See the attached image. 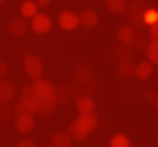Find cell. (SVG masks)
I'll use <instances>...</instances> for the list:
<instances>
[{
  "label": "cell",
  "instance_id": "e0dca14e",
  "mask_svg": "<svg viewBox=\"0 0 158 147\" xmlns=\"http://www.w3.org/2000/svg\"><path fill=\"white\" fill-rule=\"evenodd\" d=\"M78 121L82 123V127H84L88 132H91V130H95V128L99 127V116H97L95 112H91V114H82L80 117H78Z\"/></svg>",
  "mask_w": 158,
  "mask_h": 147
},
{
  "label": "cell",
  "instance_id": "5bb4252c",
  "mask_svg": "<svg viewBox=\"0 0 158 147\" xmlns=\"http://www.w3.org/2000/svg\"><path fill=\"white\" fill-rule=\"evenodd\" d=\"M134 54H136V50H134L132 45H119V48H117L112 56H114L115 60H119V61H132Z\"/></svg>",
  "mask_w": 158,
  "mask_h": 147
},
{
  "label": "cell",
  "instance_id": "8992f818",
  "mask_svg": "<svg viewBox=\"0 0 158 147\" xmlns=\"http://www.w3.org/2000/svg\"><path fill=\"white\" fill-rule=\"evenodd\" d=\"M58 24H60L61 30L71 32V30H74V28L80 26V19H78V15L74 11H63L60 15V19H58Z\"/></svg>",
  "mask_w": 158,
  "mask_h": 147
},
{
  "label": "cell",
  "instance_id": "277c9868",
  "mask_svg": "<svg viewBox=\"0 0 158 147\" xmlns=\"http://www.w3.org/2000/svg\"><path fill=\"white\" fill-rule=\"evenodd\" d=\"M32 86H34V93H35L37 97H41V99H45V101H56V88H54V84H52L50 80L39 78V80H35ZM56 103H58V101H56Z\"/></svg>",
  "mask_w": 158,
  "mask_h": 147
},
{
  "label": "cell",
  "instance_id": "d6a6232c",
  "mask_svg": "<svg viewBox=\"0 0 158 147\" xmlns=\"http://www.w3.org/2000/svg\"><path fill=\"white\" fill-rule=\"evenodd\" d=\"M6 75H8V63L0 60V80H4Z\"/></svg>",
  "mask_w": 158,
  "mask_h": 147
},
{
  "label": "cell",
  "instance_id": "9a60e30c",
  "mask_svg": "<svg viewBox=\"0 0 158 147\" xmlns=\"http://www.w3.org/2000/svg\"><path fill=\"white\" fill-rule=\"evenodd\" d=\"M15 97V86L8 80H0V103H10Z\"/></svg>",
  "mask_w": 158,
  "mask_h": 147
},
{
  "label": "cell",
  "instance_id": "d4e9b609",
  "mask_svg": "<svg viewBox=\"0 0 158 147\" xmlns=\"http://www.w3.org/2000/svg\"><path fill=\"white\" fill-rule=\"evenodd\" d=\"M156 23H158V10L156 8H147L143 11V24L149 28V26H152Z\"/></svg>",
  "mask_w": 158,
  "mask_h": 147
},
{
  "label": "cell",
  "instance_id": "44dd1931",
  "mask_svg": "<svg viewBox=\"0 0 158 147\" xmlns=\"http://www.w3.org/2000/svg\"><path fill=\"white\" fill-rule=\"evenodd\" d=\"M71 143H73V138L69 132H56L50 140L52 147H71Z\"/></svg>",
  "mask_w": 158,
  "mask_h": 147
},
{
  "label": "cell",
  "instance_id": "e575fe53",
  "mask_svg": "<svg viewBox=\"0 0 158 147\" xmlns=\"http://www.w3.org/2000/svg\"><path fill=\"white\" fill-rule=\"evenodd\" d=\"M4 2H6V0H0V6H2V4H4Z\"/></svg>",
  "mask_w": 158,
  "mask_h": 147
},
{
  "label": "cell",
  "instance_id": "4fadbf2b",
  "mask_svg": "<svg viewBox=\"0 0 158 147\" xmlns=\"http://www.w3.org/2000/svg\"><path fill=\"white\" fill-rule=\"evenodd\" d=\"M134 36H136V32H134V28L130 24H125V26H121L117 30V41L121 45H132Z\"/></svg>",
  "mask_w": 158,
  "mask_h": 147
},
{
  "label": "cell",
  "instance_id": "7402d4cb",
  "mask_svg": "<svg viewBox=\"0 0 158 147\" xmlns=\"http://www.w3.org/2000/svg\"><path fill=\"white\" fill-rule=\"evenodd\" d=\"M37 4L34 2V0H24L23 6H21V17L23 19H34L39 11H37Z\"/></svg>",
  "mask_w": 158,
  "mask_h": 147
},
{
  "label": "cell",
  "instance_id": "f546056e",
  "mask_svg": "<svg viewBox=\"0 0 158 147\" xmlns=\"http://www.w3.org/2000/svg\"><path fill=\"white\" fill-rule=\"evenodd\" d=\"M145 101L147 103H151L154 108H158V93H154V91H145Z\"/></svg>",
  "mask_w": 158,
  "mask_h": 147
},
{
  "label": "cell",
  "instance_id": "d6986e66",
  "mask_svg": "<svg viewBox=\"0 0 158 147\" xmlns=\"http://www.w3.org/2000/svg\"><path fill=\"white\" fill-rule=\"evenodd\" d=\"M76 110L78 114H91L95 112V101L91 97H80V99H76Z\"/></svg>",
  "mask_w": 158,
  "mask_h": 147
},
{
  "label": "cell",
  "instance_id": "2e32d148",
  "mask_svg": "<svg viewBox=\"0 0 158 147\" xmlns=\"http://www.w3.org/2000/svg\"><path fill=\"white\" fill-rule=\"evenodd\" d=\"M97 90V84L91 82V84H76L73 86V95L76 99H80V97H91V93Z\"/></svg>",
  "mask_w": 158,
  "mask_h": 147
},
{
  "label": "cell",
  "instance_id": "ffe728a7",
  "mask_svg": "<svg viewBox=\"0 0 158 147\" xmlns=\"http://www.w3.org/2000/svg\"><path fill=\"white\" fill-rule=\"evenodd\" d=\"M136 73V65L132 61H119L117 63V77L119 78H132Z\"/></svg>",
  "mask_w": 158,
  "mask_h": 147
},
{
  "label": "cell",
  "instance_id": "3957f363",
  "mask_svg": "<svg viewBox=\"0 0 158 147\" xmlns=\"http://www.w3.org/2000/svg\"><path fill=\"white\" fill-rule=\"evenodd\" d=\"M143 11H145V8L141 6V2L132 0V4H127V15H128L130 26L134 28V32L145 28V24H143Z\"/></svg>",
  "mask_w": 158,
  "mask_h": 147
},
{
  "label": "cell",
  "instance_id": "1f68e13d",
  "mask_svg": "<svg viewBox=\"0 0 158 147\" xmlns=\"http://www.w3.org/2000/svg\"><path fill=\"white\" fill-rule=\"evenodd\" d=\"M15 147H37V145H35V141H34V140H21Z\"/></svg>",
  "mask_w": 158,
  "mask_h": 147
},
{
  "label": "cell",
  "instance_id": "f1b7e54d",
  "mask_svg": "<svg viewBox=\"0 0 158 147\" xmlns=\"http://www.w3.org/2000/svg\"><path fill=\"white\" fill-rule=\"evenodd\" d=\"M32 112H30V108L23 103V101H19L15 106H13V116L15 117H21V116H30Z\"/></svg>",
  "mask_w": 158,
  "mask_h": 147
},
{
  "label": "cell",
  "instance_id": "4316f807",
  "mask_svg": "<svg viewBox=\"0 0 158 147\" xmlns=\"http://www.w3.org/2000/svg\"><path fill=\"white\" fill-rule=\"evenodd\" d=\"M110 147H132V145H130V140L125 134H115L110 140Z\"/></svg>",
  "mask_w": 158,
  "mask_h": 147
},
{
  "label": "cell",
  "instance_id": "ac0fdd59",
  "mask_svg": "<svg viewBox=\"0 0 158 147\" xmlns=\"http://www.w3.org/2000/svg\"><path fill=\"white\" fill-rule=\"evenodd\" d=\"M73 97H74V95H73V86L61 84L60 88H56V101H58V104H65V103H69Z\"/></svg>",
  "mask_w": 158,
  "mask_h": 147
},
{
  "label": "cell",
  "instance_id": "5b68a950",
  "mask_svg": "<svg viewBox=\"0 0 158 147\" xmlns=\"http://www.w3.org/2000/svg\"><path fill=\"white\" fill-rule=\"evenodd\" d=\"M73 78L76 84H91L93 80V65L91 63H80L76 65L74 73H73Z\"/></svg>",
  "mask_w": 158,
  "mask_h": 147
},
{
  "label": "cell",
  "instance_id": "8d00e7d4",
  "mask_svg": "<svg viewBox=\"0 0 158 147\" xmlns=\"http://www.w3.org/2000/svg\"><path fill=\"white\" fill-rule=\"evenodd\" d=\"M156 147H158V140H156Z\"/></svg>",
  "mask_w": 158,
  "mask_h": 147
},
{
  "label": "cell",
  "instance_id": "ba28073f",
  "mask_svg": "<svg viewBox=\"0 0 158 147\" xmlns=\"http://www.w3.org/2000/svg\"><path fill=\"white\" fill-rule=\"evenodd\" d=\"M8 30H10V34H11V36H15V37H21V36H24V34H26V30H28V23H26V19H23V17H17V19L10 21V24H8Z\"/></svg>",
  "mask_w": 158,
  "mask_h": 147
},
{
  "label": "cell",
  "instance_id": "603a6c76",
  "mask_svg": "<svg viewBox=\"0 0 158 147\" xmlns=\"http://www.w3.org/2000/svg\"><path fill=\"white\" fill-rule=\"evenodd\" d=\"M106 10L112 15H121L127 11V2L125 0H106Z\"/></svg>",
  "mask_w": 158,
  "mask_h": 147
},
{
  "label": "cell",
  "instance_id": "7a4b0ae2",
  "mask_svg": "<svg viewBox=\"0 0 158 147\" xmlns=\"http://www.w3.org/2000/svg\"><path fill=\"white\" fill-rule=\"evenodd\" d=\"M23 65H24L26 75H28L34 82L39 80V78H43V61H41L39 56H35V54H24Z\"/></svg>",
  "mask_w": 158,
  "mask_h": 147
},
{
  "label": "cell",
  "instance_id": "d590c367",
  "mask_svg": "<svg viewBox=\"0 0 158 147\" xmlns=\"http://www.w3.org/2000/svg\"><path fill=\"white\" fill-rule=\"evenodd\" d=\"M136 2H143V0H136Z\"/></svg>",
  "mask_w": 158,
  "mask_h": 147
},
{
  "label": "cell",
  "instance_id": "30bf717a",
  "mask_svg": "<svg viewBox=\"0 0 158 147\" xmlns=\"http://www.w3.org/2000/svg\"><path fill=\"white\" fill-rule=\"evenodd\" d=\"M78 19H80V24L84 28H95L99 24V15H97L95 10H84L78 15Z\"/></svg>",
  "mask_w": 158,
  "mask_h": 147
},
{
  "label": "cell",
  "instance_id": "8fae6325",
  "mask_svg": "<svg viewBox=\"0 0 158 147\" xmlns=\"http://www.w3.org/2000/svg\"><path fill=\"white\" fill-rule=\"evenodd\" d=\"M69 134H71V138L73 140H76V141H84L88 136H89V132L82 127V123L80 121H73L71 125H69Z\"/></svg>",
  "mask_w": 158,
  "mask_h": 147
},
{
  "label": "cell",
  "instance_id": "52a82bcc",
  "mask_svg": "<svg viewBox=\"0 0 158 147\" xmlns=\"http://www.w3.org/2000/svg\"><path fill=\"white\" fill-rule=\"evenodd\" d=\"M50 26H52V21H50V17L45 15V13H37V15L32 19V30H34L35 34H47V32L50 30Z\"/></svg>",
  "mask_w": 158,
  "mask_h": 147
},
{
  "label": "cell",
  "instance_id": "4dcf8cb0",
  "mask_svg": "<svg viewBox=\"0 0 158 147\" xmlns=\"http://www.w3.org/2000/svg\"><path fill=\"white\" fill-rule=\"evenodd\" d=\"M149 39L151 41H158V23L149 26Z\"/></svg>",
  "mask_w": 158,
  "mask_h": 147
},
{
  "label": "cell",
  "instance_id": "83f0119b",
  "mask_svg": "<svg viewBox=\"0 0 158 147\" xmlns=\"http://www.w3.org/2000/svg\"><path fill=\"white\" fill-rule=\"evenodd\" d=\"M13 117V108L8 103H0V121H10Z\"/></svg>",
  "mask_w": 158,
  "mask_h": 147
},
{
  "label": "cell",
  "instance_id": "cb8c5ba5",
  "mask_svg": "<svg viewBox=\"0 0 158 147\" xmlns=\"http://www.w3.org/2000/svg\"><path fill=\"white\" fill-rule=\"evenodd\" d=\"M147 45H149V36H145V34H141V32H136L134 41H132L134 50H136V52H138V50H145Z\"/></svg>",
  "mask_w": 158,
  "mask_h": 147
},
{
  "label": "cell",
  "instance_id": "6da1fadb",
  "mask_svg": "<svg viewBox=\"0 0 158 147\" xmlns=\"http://www.w3.org/2000/svg\"><path fill=\"white\" fill-rule=\"evenodd\" d=\"M21 101L30 108L32 114H41V116H50L56 110V106H58L56 101H45V99L37 97L34 93V86L32 84H24L23 86V90H21Z\"/></svg>",
  "mask_w": 158,
  "mask_h": 147
},
{
  "label": "cell",
  "instance_id": "484cf974",
  "mask_svg": "<svg viewBox=\"0 0 158 147\" xmlns=\"http://www.w3.org/2000/svg\"><path fill=\"white\" fill-rule=\"evenodd\" d=\"M145 54H147V60L152 65L158 63V41H149V45L145 48Z\"/></svg>",
  "mask_w": 158,
  "mask_h": 147
},
{
  "label": "cell",
  "instance_id": "7c38bea8",
  "mask_svg": "<svg viewBox=\"0 0 158 147\" xmlns=\"http://www.w3.org/2000/svg\"><path fill=\"white\" fill-rule=\"evenodd\" d=\"M152 71H154V65H152L149 60H143V61H139V63L136 65V73H134V77H138L139 80H147V78H151Z\"/></svg>",
  "mask_w": 158,
  "mask_h": 147
},
{
  "label": "cell",
  "instance_id": "9c48e42d",
  "mask_svg": "<svg viewBox=\"0 0 158 147\" xmlns=\"http://www.w3.org/2000/svg\"><path fill=\"white\" fill-rule=\"evenodd\" d=\"M34 114L30 116H21V117H15V128L21 132V134H28L34 130Z\"/></svg>",
  "mask_w": 158,
  "mask_h": 147
},
{
  "label": "cell",
  "instance_id": "836d02e7",
  "mask_svg": "<svg viewBox=\"0 0 158 147\" xmlns=\"http://www.w3.org/2000/svg\"><path fill=\"white\" fill-rule=\"evenodd\" d=\"M34 2L37 4V8H47V6L52 2V0H34Z\"/></svg>",
  "mask_w": 158,
  "mask_h": 147
}]
</instances>
